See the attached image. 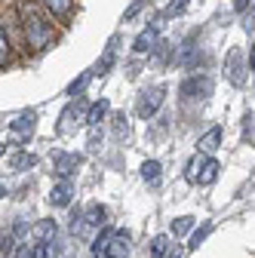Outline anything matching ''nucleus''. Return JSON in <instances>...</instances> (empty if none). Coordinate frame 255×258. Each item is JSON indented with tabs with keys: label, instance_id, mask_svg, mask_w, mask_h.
<instances>
[{
	"label": "nucleus",
	"instance_id": "24",
	"mask_svg": "<svg viewBox=\"0 0 255 258\" xmlns=\"http://www.w3.org/2000/svg\"><path fill=\"white\" fill-rule=\"evenodd\" d=\"M209 231H212V224H203V228H200V231H194V237H190V243H187V249H197V246H200V243L206 240V234H209Z\"/></svg>",
	"mask_w": 255,
	"mask_h": 258
},
{
	"label": "nucleus",
	"instance_id": "17",
	"mask_svg": "<svg viewBox=\"0 0 255 258\" xmlns=\"http://www.w3.org/2000/svg\"><path fill=\"white\" fill-rule=\"evenodd\" d=\"M160 175H163L160 160H145V163H142V178L148 184H157V181H160Z\"/></svg>",
	"mask_w": 255,
	"mask_h": 258
},
{
	"label": "nucleus",
	"instance_id": "22",
	"mask_svg": "<svg viewBox=\"0 0 255 258\" xmlns=\"http://www.w3.org/2000/svg\"><path fill=\"white\" fill-rule=\"evenodd\" d=\"M111 234H114V231H102V234H95V240H92V255H95V258H102V252H105V246H108Z\"/></svg>",
	"mask_w": 255,
	"mask_h": 258
},
{
	"label": "nucleus",
	"instance_id": "25",
	"mask_svg": "<svg viewBox=\"0 0 255 258\" xmlns=\"http://www.w3.org/2000/svg\"><path fill=\"white\" fill-rule=\"evenodd\" d=\"M89 77H92V74L86 71V74H80L77 80H71V86H68V95H80V89H83V86L89 83Z\"/></svg>",
	"mask_w": 255,
	"mask_h": 258
},
{
	"label": "nucleus",
	"instance_id": "15",
	"mask_svg": "<svg viewBox=\"0 0 255 258\" xmlns=\"http://www.w3.org/2000/svg\"><path fill=\"white\" fill-rule=\"evenodd\" d=\"M172 252V237L169 234H157L151 240V258H166Z\"/></svg>",
	"mask_w": 255,
	"mask_h": 258
},
{
	"label": "nucleus",
	"instance_id": "7",
	"mask_svg": "<svg viewBox=\"0 0 255 258\" xmlns=\"http://www.w3.org/2000/svg\"><path fill=\"white\" fill-rule=\"evenodd\" d=\"M71 200H74V181L58 178L52 184V190H49V203L58 206V209H65V206H71Z\"/></svg>",
	"mask_w": 255,
	"mask_h": 258
},
{
	"label": "nucleus",
	"instance_id": "18",
	"mask_svg": "<svg viewBox=\"0 0 255 258\" xmlns=\"http://www.w3.org/2000/svg\"><path fill=\"white\" fill-rule=\"evenodd\" d=\"M10 166H13L16 172H25V169H34V166H37V157H34V154H25V151H22L19 157H13V163H10Z\"/></svg>",
	"mask_w": 255,
	"mask_h": 258
},
{
	"label": "nucleus",
	"instance_id": "23",
	"mask_svg": "<svg viewBox=\"0 0 255 258\" xmlns=\"http://www.w3.org/2000/svg\"><path fill=\"white\" fill-rule=\"evenodd\" d=\"M114 55H117V37L108 43V49H105V58L99 61V71H102V74H105V71L111 68V64H114Z\"/></svg>",
	"mask_w": 255,
	"mask_h": 258
},
{
	"label": "nucleus",
	"instance_id": "13",
	"mask_svg": "<svg viewBox=\"0 0 255 258\" xmlns=\"http://www.w3.org/2000/svg\"><path fill=\"white\" fill-rule=\"evenodd\" d=\"M154 46H157V28H154V25H148V28L142 31V34L133 40V52L145 55V52H151Z\"/></svg>",
	"mask_w": 255,
	"mask_h": 258
},
{
	"label": "nucleus",
	"instance_id": "29",
	"mask_svg": "<svg viewBox=\"0 0 255 258\" xmlns=\"http://www.w3.org/2000/svg\"><path fill=\"white\" fill-rule=\"evenodd\" d=\"M243 139H246V142L252 145V111H249V114L243 117Z\"/></svg>",
	"mask_w": 255,
	"mask_h": 258
},
{
	"label": "nucleus",
	"instance_id": "11",
	"mask_svg": "<svg viewBox=\"0 0 255 258\" xmlns=\"http://www.w3.org/2000/svg\"><path fill=\"white\" fill-rule=\"evenodd\" d=\"M55 218H40L37 224H31V228H28V234L31 237H34V243H46L49 246V240L55 237Z\"/></svg>",
	"mask_w": 255,
	"mask_h": 258
},
{
	"label": "nucleus",
	"instance_id": "4",
	"mask_svg": "<svg viewBox=\"0 0 255 258\" xmlns=\"http://www.w3.org/2000/svg\"><path fill=\"white\" fill-rule=\"evenodd\" d=\"M163 95H166V86H151V89H145V92L139 95V117L151 120L157 111H160Z\"/></svg>",
	"mask_w": 255,
	"mask_h": 258
},
{
	"label": "nucleus",
	"instance_id": "2",
	"mask_svg": "<svg viewBox=\"0 0 255 258\" xmlns=\"http://www.w3.org/2000/svg\"><path fill=\"white\" fill-rule=\"evenodd\" d=\"M25 37H28V46L46 49L52 43V25L43 22V19H28L25 22Z\"/></svg>",
	"mask_w": 255,
	"mask_h": 258
},
{
	"label": "nucleus",
	"instance_id": "12",
	"mask_svg": "<svg viewBox=\"0 0 255 258\" xmlns=\"http://www.w3.org/2000/svg\"><path fill=\"white\" fill-rule=\"evenodd\" d=\"M108 111H111V102H108V99H99V102H92V105L86 108V120H83V123H86L89 129L102 126V120L108 117Z\"/></svg>",
	"mask_w": 255,
	"mask_h": 258
},
{
	"label": "nucleus",
	"instance_id": "6",
	"mask_svg": "<svg viewBox=\"0 0 255 258\" xmlns=\"http://www.w3.org/2000/svg\"><path fill=\"white\" fill-rule=\"evenodd\" d=\"M83 166V157L80 154H65V151H58L55 157H52V169H55V175L58 178H74V172Z\"/></svg>",
	"mask_w": 255,
	"mask_h": 258
},
{
	"label": "nucleus",
	"instance_id": "9",
	"mask_svg": "<svg viewBox=\"0 0 255 258\" xmlns=\"http://www.w3.org/2000/svg\"><path fill=\"white\" fill-rule=\"evenodd\" d=\"M221 139H225V133H221V126H212V129H206V133L200 136V142H197V154H203V157H212L218 148H221Z\"/></svg>",
	"mask_w": 255,
	"mask_h": 258
},
{
	"label": "nucleus",
	"instance_id": "26",
	"mask_svg": "<svg viewBox=\"0 0 255 258\" xmlns=\"http://www.w3.org/2000/svg\"><path fill=\"white\" fill-rule=\"evenodd\" d=\"M7 58H10V40L4 34V28H0V68L7 64Z\"/></svg>",
	"mask_w": 255,
	"mask_h": 258
},
{
	"label": "nucleus",
	"instance_id": "30",
	"mask_svg": "<svg viewBox=\"0 0 255 258\" xmlns=\"http://www.w3.org/2000/svg\"><path fill=\"white\" fill-rule=\"evenodd\" d=\"M246 7L252 10V0H237V4H234V10H237V13H246Z\"/></svg>",
	"mask_w": 255,
	"mask_h": 258
},
{
	"label": "nucleus",
	"instance_id": "28",
	"mask_svg": "<svg viewBox=\"0 0 255 258\" xmlns=\"http://www.w3.org/2000/svg\"><path fill=\"white\" fill-rule=\"evenodd\" d=\"M145 4H148V0H133V7L123 13V19H126V22H133V19H136V16L142 13V7H145Z\"/></svg>",
	"mask_w": 255,
	"mask_h": 258
},
{
	"label": "nucleus",
	"instance_id": "5",
	"mask_svg": "<svg viewBox=\"0 0 255 258\" xmlns=\"http://www.w3.org/2000/svg\"><path fill=\"white\" fill-rule=\"evenodd\" d=\"M225 74L234 86H243L246 83V74H249V64H246V55L243 49H231L228 52V61H225Z\"/></svg>",
	"mask_w": 255,
	"mask_h": 258
},
{
	"label": "nucleus",
	"instance_id": "16",
	"mask_svg": "<svg viewBox=\"0 0 255 258\" xmlns=\"http://www.w3.org/2000/svg\"><path fill=\"white\" fill-rule=\"evenodd\" d=\"M105 215H108V212H105V206L92 203V206H89V209H86L80 218L86 221V228H102V224H105Z\"/></svg>",
	"mask_w": 255,
	"mask_h": 258
},
{
	"label": "nucleus",
	"instance_id": "19",
	"mask_svg": "<svg viewBox=\"0 0 255 258\" xmlns=\"http://www.w3.org/2000/svg\"><path fill=\"white\" fill-rule=\"evenodd\" d=\"M190 228H194V218H190V215H181V218H175V221L169 224V234H172V237H184Z\"/></svg>",
	"mask_w": 255,
	"mask_h": 258
},
{
	"label": "nucleus",
	"instance_id": "27",
	"mask_svg": "<svg viewBox=\"0 0 255 258\" xmlns=\"http://www.w3.org/2000/svg\"><path fill=\"white\" fill-rule=\"evenodd\" d=\"M187 4H190V0H169L166 16H178V13H184V10H187Z\"/></svg>",
	"mask_w": 255,
	"mask_h": 258
},
{
	"label": "nucleus",
	"instance_id": "20",
	"mask_svg": "<svg viewBox=\"0 0 255 258\" xmlns=\"http://www.w3.org/2000/svg\"><path fill=\"white\" fill-rule=\"evenodd\" d=\"M203 154H194V157H190L187 160V169H184V178L190 181V184H197V172H200V166H203Z\"/></svg>",
	"mask_w": 255,
	"mask_h": 258
},
{
	"label": "nucleus",
	"instance_id": "1",
	"mask_svg": "<svg viewBox=\"0 0 255 258\" xmlns=\"http://www.w3.org/2000/svg\"><path fill=\"white\" fill-rule=\"evenodd\" d=\"M37 129V111H22L13 123H10V142L13 145H25Z\"/></svg>",
	"mask_w": 255,
	"mask_h": 258
},
{
	"label": "nucleus",
	"instance_id": "32",
	"mask_svg": "<svg viewBox=\"0 0 255 258\" xmlns=\"http://www.w3.org/2000/svg\"><path fill=\"white\" fill-rule=\"evenodd\" d=\"M4 151H7V145H0V157H4Z\"/></svg>",
	"mask_w": 255,
	"mask_h": 258
},
{
	"label": "nucleus",
	"instance_id": "21",
	"mask_svg": "<svg viewBox=\"0 0 255 258\" xmlns=\"http://www.w3.org/2000/svg\"><path fill=\"white\" fill-rule=\"evenodd\" d=\"M43 7H46L52 16H65V13H71L74 0H43Z\"/></svg>",
	"mask_w": 255,
	"mask_h": 258
},
{
	"label": "nucleus",
	"instance_id": "3",
	"mask_svg": "<svg viewBox=\"0 0 255 258\" xmlns=\"http://www.w3.org/2000/svg\"><path fill=\"white\" fill-rule=\"evenodd\" d=\"M212 89H215V83L209 74H194L178 86V95H184V99H209Z\"/></svg>",
	"mask_w": 255,
	"mask_h": 258
},
{
	"label": "nucleus",
	"instance_id": "10",
	"mask_svg": "<svg viewBox=\"0 0 255 258\" xmlns=\"http://www.w3.org/2000/svg\"><path fill=\"white\" fill-rule=\"evenodd\" d=\"M203 61V49L200 46H194V43H181V49H178V55H175V64L178 68H197V64Z\"/></svg>",
	"mask_w": 255,
	"mask_h": 258
},
{
	"label": "nucleus",
	"instance_id": "14",
	"mask_svg": "<svg viewBox=\"0 0 255 258\" xmlns=\"http://www.w3.org/2000/svg\"><path fill=\"white\" fill-rule=\"evenodd\" d=\"M218 160H212V157H206L203 160V166H200V172H197V184H212L215 178H218Z\"/></svg>",
	"mask_w": 255,
	"mask_h": 258
},
{
	"label": "nucleus",
	"instance_id": "8",
	"mask_svg": "<svg viewBox=\"0 0 255 258\" xmlns=\"http://www.w3.org/2000/svg\"><path fill=\"white\" fill-rule=\"evenodd\" d=\"M102 255L105 258H130V234H126V231H114Z\"/></svg>",
	"mask_w": 255,
	"mask_h": 258
},
{
	"label": "nucleus",
	"instance_id": "31",
	"mask_svg": "<svg viewBox=\"0 0 255 258\" xmlns=\"http://www.w3.org/2000/svg\"><path fill=\"white\" fill-rule=\"evenodd\" d=\"M0 197H7V184L4 181H0Z\"/></svg>",
	"mask_w": 255,
	"mask_h": 258
}]
</instances>
